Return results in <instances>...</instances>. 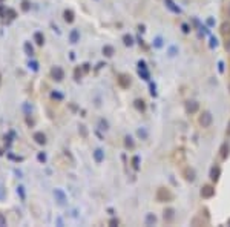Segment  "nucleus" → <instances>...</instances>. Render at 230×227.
Listing matches in <instances>:
<instances>
[{"label": "nucleus", "instance_id": "nucleus-1", "mask_svg": "<svg viewBox=\"0 0 230 227\" xmlns=\"http://www.w3.org/2000/svg\"><path fill=\"white\" fill-rule=\"evenodd\" d=\"M156 199H158V201H170L172 193L167 189L161 187V189H158V192H156Z\"/></svg>", "mask_w": 230, "mask_h": 227}, {"label": "nucleus", "instance_id": "nucleus-2", "mask_svg": "<svg viewBox=\"0 0 230 227\" xmlns=\"http://www.w3.org/2000/svg\"><path fill=\"white\" fill-rule=\"evenodd\" d=\"M212 121H213V118H212L210 112H202V115L199 117V124L202 126V128H209V126L212 124Z\"/></svg>", "mask_w": 230, "mask_h": 227}, {"label": "nucleus", "instance_id": "nucleus-3", "mask_svg": "<svg viewBox=\"0 0 230 227\" xmlns=\"http://www.w3.org/2000/svg\"><path fill=\"white\" fill-rule=\"evenodd\" d=\"M51 74H52V77H54V80H57V81H61V80H63V75H65V74H63V69L58 68V66L52 68Z\"/></svg>", "mask_w": 230, "mask_h": 227}, {"label": "nucleus", "instance_id": "nucleus-4", "mask_svg": "<svg viewBox=\"0 0 230 227\" xmlns=\"http://www.w3.org/2000/svg\"><path fill=\"white\" fill-rule=\"evenodd\" d=\"M213 193H215V189L212 186H204L202 190H201V196L202 198H210V196H213Z\"/></svg>", "mask_w": 230, "mask_h": 227}, {"label": "nucleus", "instance_id": "nucleus-5", "mask_svg": "<svg viewBox=\"0 0 230 227\" xmlns=\"http://www.w3.org/2000/svg\"><path fill=\"white\" fill-rule=\"evenodd\" d=\"M198 107H199V104L197 101H187L186 103V111L190 112V114H195L198 111Z\"/></svg>", "mask_w": 230, "mask_h": 227}, {"label": "nucleus", "instance_id": "nucleus-6", "mask_svg": "<svg viewBox=\"0 0 230 227\" xmlns=\"http://www.w3.org/2000/svg\"><path fill=\"white\" fill-rule=\"evenodd\" d=\"M183 175H184V178L187 180V181H193V180H195V172H193V169H190V167H186L184 172H183Z\"/></svg>", "mask_w": 230, "mask_h": 227}, {"label": "nucleus", "instance_id": "nucleus-7", "mask_svg": "<svg viewBox=\"0 0 230 227\" xmlns=\"http://www.w3.org/2000/svg\"><path fill=\"white\" fill-rule=\"evenodd\" d=\"M34 140H35V143H39V144H45L46 143V137H45V134H41V132L34 134Z\"/></svg>", "mask_w": 230, "mask_h": 227}, {"label": "nucleus", "instance_id": "nucleus-8", "mask_svg": "<svg viewBox=\"0 0 230 227\" xmlns=\"http://www.w3.org/2000/svg\"><path fill=\"white\" fill-rule=\"evenodd\" d=\"M118 81H120V85H121L123 88H127V86L130 85V80H129V77H127V75H120Z\"/></svg>", "mask_w": 230, "mask_h": 227}, {"label": "nucleus", "instance_id": "nucleus-9", "mask_svg": "<svg viewBox=\"0 0 230 227\" xmlns=\"http://www.w3.org/2000/svg\"><path fill=\"white\" fill-rule=\"evenodd\" d=\"M219 167L218 166H213V167H212V172H210V178L212 180H213V181H216L218 180V177H219Z\"/></svg>", "mask_w": 230, "mask_h": 227}, {"label": "nucleus", "instance_id": "nucleus-10", "mask_svg": "<svg viewBox=\"0 0 230 227\" xmlns=\"http://www.w3.org/2000/svg\"><path fill=\"white\" fill-rule=\"evenodd\" d=\"M34 39H35V42H37V45H43V42H45V37H43L41 32H35Z\"/></svg>", "mask_w": 230, "mask_h": 227}, {"label": "nucleus", "instance_id": "nucleus-11", "mask_svg": "<svg viewBox=\"0 0 230 227\" xmlns=\"http://www.w3.org/2000/svg\"><path fill=\"white\" fill-rule=\"evenodd\" d=\"M94 157H95V161H97V163H101V161H103V150L97 149V150L94 152Z\"/></svg>", "mask_w": 230, "mask_h": 227}, {"label": "nucleus", "instance_id": "nucleus-12", "mask_svg": "<svg viewBox=\"0 0 230 227\" xmlns=\"http://www.w3.org/2000/svg\"><path fill=\"white\" fill-rule=\"evenodd\" d=\"M65 20H66L68 23L74 22V12H72V11H65Z\"/></svg>", "mask_w": 230, "mask_h": 227}, {"label": "nucleus", "instance_id": "nucleus-13", "mask_svg": "<svg viewBox=\"0 0 230 227\" xmlns=\"http://www.w3.org/2000/svg\"><path fill=\"white\" fill-rule=\"evenodd\" d=\"M164 220L166 221H172L173 220V210H172V209H169V210L164 212Z\"/></svg>", "mask_w": 230, "mask_h": 227}, {"label": "nucleus", "instance_id": "nucleus-14", "mask_svg": "<svg viewBox=\"0 0 230 227\" xmlns=\"http://www.w3.org/2000/svg\"><path fill=\"white\" fill-rule=\"evenodd\" d=\"M221 32H223L224 35L230 34V23H223V26H221Z\"/></svg>", "mask_w": 230, "mask_h": 227}, {"label": "nucleus", "instance_id": "nucleus-15", "mask_svg": "<svg viewBox=\"0 0 230 227\" xmlns=\"http://www.w3.org/2000/svg\"><path fill=\"white\" fill-rule=\"evenodd\" d=\"M71 42H72V43H77L78 42V31L77 29H74L72 32H71Z\"/></svg>", "mask_w": 230, "mask_h": 227}, {"label": "nucleus", "instance_id": "nucleus-16", "mask_svg": "<svg viewBox=\"0 0 230 227\" xmlns=\"http://www.w3.org/2000/svg\"><path fill=\"white\" fill-rule=\"evenodd\" d=\"M103 52H104L108 57H111L112 54H114V48H111V46H104V48H103Z\"/></svg>", "mask_w": 230, "mask_h": 227}, {"label": "nucleus", "instance_id": "nucleus-17", "mask_svg": "<svg viewBox=\"0 0 230 227\" xmlns=\"http://www.w3.org/2000/svg\"><path fill=\"white\" fill-rule=\"evenodd\" d=\"M229 150V147H227V144H224V146H223V149H221V157H223V158H227V152Z\"/></svg>", "mask_w": 230, "mask_h": 227}, {"label": "nucleus", "instance_id": "nucleus-18", "mask_svg": "<svg viewBox=\"0 0 230 227\" xmlns=\"http://www.w3.org/2000/svg\"><path fill=\"white\" fill-rule=\"evenodd\" d=\"M25 51H26L28 55H32V46H31L29 43H25Z\"/></svg>", "mask_w": 230, "mask_h": 227}, {"label": "nucleus", "instance_id": "nucleus-19", "mask_svg": "<svg viewBox=\"0 0 230 227\" xmlns=\"http://www.w3.org/2000/svg\"><path fill=\"white\" fill-rule=\"evenodd\" d=\"M22 9L23 11H28L29 9V2H28V0H23V2H22Z\"/></svg>", "mask_w": 230, "mask_h": 227}, {"label": "nucleus", "instance_id": "nucleus-20", "mask_svg": "<svg viewBox=\"0 0 230 227\" xmlns=\"http://www.w3.org/2000/svg\"><path fill=\"white\" fill-rule=\"evenodd\" d=\"M55 195L58 196V199H60V203H63V201H65V195H63V193H61V192H60V190H55Z\"/></svg>", "mask_w": 230, "mask_h": 227}, {"label": "nucleus", "instance_id": "nucleus-21", "mask_svg": "<svg viewBox=\"0 0 230 227\" xmlns=\"http://www.w3.org/2000/svg\"><path fill=\"white\" fill-rule=\"evenodd\" d=\"M6 14L9 15V19H14V17H15V11L14 9H6Z\"/></svg>", "mask_w": 230, "mask_h": 227}, {"label": "nucleus", "instance_id": "nucleus-22", "mask_svg": "<svg viewBox=\"0 0 230 227\" xmlns=\"http://www.w3.org/2000/svg\"><path fill=\"white\" fill-rule=\"evenodd\" d=\"M124 43H126V45H132V37L126 35V37H124Z\"/></svg>", "mask_w": 230, "mask_h": 227}, {"label": "nucleus", "instance_id": "nucleus-23", "mask_svg": "<svg viewBox=\"0 0 230 227\" xmlns=\"http://www.w3.org/2000/svg\"><path fill=\"white\" fill-rule=\"evenodd\" d=\"M6 224V220H5V216L0 213V226H5Z\"/></svg>", "mask_w": 230, "mask_h": 227}, {"label": "nucleus", "instance_id": "nucleus-24", "mask_svg": "<svg viewBox=\"0 0 230 227\" xmlns=\"http://www.w3.org/2000/svg\"><path fill=\"white\" fill-rule=\"evenodd\" d=\"M150 223H155V216H152V215L147 216V224H150Z\"/></svg>", "mask_w": 230, "mask_h": 227}, {"label": "nucleus", "instance_id": "nucleus-25", "mask_svg": "<svg viewBox=\"0 0 230 227\" xmlns=\"http://www.w3.org/2000/svg\"><path fill=\"white\" fill-rule=\"evenodd\" d=\"M144 101H140V100H138V101H137V106L140 107V109H144V104H143Z\"/></svg>", "mask_w": 230, "mask_h": 227}, {"label": "nucleus", "instance_id": "nucleus-26", "mask_svg": "<svg viewBox=\"0 0 230 227\" xmlns=\"http://www.w3.org/2000/svg\"><path fill=\"white\" fill-rule=\"evenodd\" d=\"M3 196H5V192H3V189H2V187H0V199H2Z\"/></svg>", "mask_w": 230, "mask_h": 227}, {"label": "nucleus", "instance_id": "nucleus-27", "mask_svg": "<svg viewBox=\"0 0 230 227\" xmlns=\"http://www.w3.org/2000/svg\"><path fill=\"white\" fill-rule=\"evenodd\" d=\"M111 224H112V226H114V224H118V221H117V220H111Z\"/></svg>", "mask_w": 230, "mask_h": 227}, {"label": "nucleus", "instance_id": "nucleus-28", "mask_svg": "<svg viewBox=\"0 0 230 227\" xmlns=\"http://www.w3.org/2000/svg\"><path fill=\"white\" fill-rule=\"evenodd\" d=\"M227 14L230 15V5H229V8H227Z\"/></svg>", "mask_w": 230, "mask_h": 227}, {"label": "nucleus", "instance_id": "nucleus-29", "mask_svg": "<svg viewBox=\"0 0 230 227\" xmlns=\"http://www.w3.org/2000/svg\"><path fill=\"white\" fill-rule=\"evenodd\" d=\"M227 134L230 135V124H229V129H227Z\"/></svg>", "mask_w": 230, "mask_h": 227}, {"label": "nucleus", "instance_id": "nucleus-30", "mask_svg": "<svg viewBox=\"0 0 230 227\" xmlns=\"http://www.w3.org/2000/svg\"><path fill=\"white\" fill-rule=\"evenodd\" d=\"M0 2H3V0H0Z\"/></svg>", "mask_w": 230, "mask_h": 227}]
</instances>
